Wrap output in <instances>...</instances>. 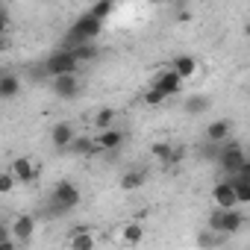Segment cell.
<instances>
[{
  "mask_svg": "<svg viewBox=\"0 0 250 250\" xmlns=\"http://www.w3.org/2000/svg\"><path fill=\"white\" fill-rule=\"evenodd\" d=\"M100 36H103V21H97V18H91L85 12V15H80L68 27V33H65V39H62L59 47H74V44H83V42H97Z\"/></svg>",
  "mask_w": 250,
  "mask_h": 250,
  "instance_id": "obj_1",
  "label": "cell"
},
{
  "mask_svg": "<svg viewBox=\"0 0 250 250\" xmlns=\"http://www.w3.org/2000/svg\"><path fill=\"white\" fill-rule=\"evenodd\" d=\"M247 162V156H244V147L229 136L224 145H221V153H218V159H215V165H221V171L229 177V174H235L241 165Z\"/></svg>",
  "mask_w": 250,
  "mask_h": 250,
  "instance_id": "obj_2",
  "label": "cell"
},
{
  "mask_svg": "<svg viewBox=\"0 0 250 250\" xmlns=\"http://www.w3.org/2000/svg\"><path fill=\"white\" fill-rule=\"evenodd\" d=\"M80 71V62L74 59V53L68 47H59L53 50L47 59H44V74L47 77H59V74H77Z\"/></svg>",
  "mask_w": 250,
  "mask_h": 250,
  "instance_id": "obj_3",
  "label": "cell"
},
{
  "mask_svg": "<svg viewBox=\"0 0 250 250\" xmlns=\"http://www.w3.org/2000/svg\"><path fill=\"white\" fill-rule=\"evenodd\" d=\"M209 227L212 229H218V232H224V235H232V232H238L241 227H244V215L232 206V209H215L212 215H209Z\"/></svg>",
  "mask_w": 250,
  "mask_h": 250,
  "instance_id": "obj_4",
  "label": "cell"
},
{
  "mask_svg": "<svg viewBox=\"0 0 250 250\" xmlns=\"http://www.w3.org/2000/svg\"><path fill=\"white\" fill-rule=\"evenodd\" d=\"M50 203H53V212H71L80 206V188L71 180H62V183H56Z\"/></svg>",
  "mask_w": 250,
  "mask_h": 250,
  "instance_id": "obj_5",
  "label": "cell"
},
{
  "mask_svg": "<svg viewBox=\"0 0 250 250\" xmlns=\"http://www.w3.org/2000/svg\"><path fill=\"white\" fill-rule=\"evenodd\" d=\"M183 83H186V80H183L177 71L162 68V71L153 77V83H150V85H153V88H159L165 97H180V94H183Z\"/></svg>",
  "mask_w": 250,
  "mask_h": 250,
  "instance_id": "obj_6",
  "label": "cell"
},
{
  "mask_svg": "<svg viewBox=\"0 0 250 250\" xmlns=\"http://www.w3.org/2000/svg\"><path fill=\"white\" fill-rule=\"evenodd\" d=\"M80 91H83V85H80L77 74H59V77H53V94L56 97L74 100V97H80Z\"/></svg>",
  "mask_w": 250,
  "mask_h": 250,
  "instance_id": "obj_7",
  "label": "cell"
},
{
  "mask_svg": "<svg viewBox=\"0 0 250 250\" xmlns=\"http://www.w3.org/2000/svg\"><path fill=\"white\" fill-rule=\"evenodd\" d=\"M36 227H39V221L33 218V215H15V221H12V227H9V232H12V238L15 241H21V244H27L30 238H33V232H36Z\"/></svg>",
  "mask_w": 250,
  "mask_h": 250,
  "instance_id": "obj_8",
  "label": "cell"
},
{
  "mask_svg": "<svg viewBox=\"0 0 250 250\" xmlns=\"http://www.w3.org/2000/svg\"><path fill=\"white\" fill-rule=\"evenodd\" d=\"M9 171H12V177H15V183H18V186H30V183L39 177V168L33 165V159H30V156H18V159L12 162V168H9Z\"/></svg>",
  "mask_w": 250,
  "mask_h": 250,
  "instance_id": "obj_9",
  "label": "cell"
},
{
  "mask_svg": "<svg viewBox=\"0 0 250 250\" xmlns=\"http://www.w3.org/2000/svg\"><path fill=\"white\" fill-rule=\"evenodd\" d=\"M94 142H97V147H100V153H115L121 145H124V133L121 130H115V127H106V130H97V136H94Z\"/></svg>",
  "mask_w": 250,
  "mask_h": 250,
  "instance_id": "obj_10",
  "label": "cell"
},
{
  "mask_svg": "<svg viewBox=\"0 0 250 250\" xmlns=\"http://www.w3.org/2000/svg\"><path fill=\"white\" fill-rule=\"evenodd\" d=\"M65 153H71V156H100V147H97L94 136H83V133H77V136L71 139V145H68Z\"/></svg>",
  "mask_w": 250,
  "mask_h": 250,
  "instance_id": "obj_11",
  "label": "cell"
},
{
  "mask_svg": "<svg viewBox=\"0 0 250 250\" xmlns=\"http://www.w3.org/2000/svg\"><path fill=\"white\" fill-rule=\"evenodd\" d=\"M74 136H77V130H74V124H68V121H59L56 127H53V133H50V145H53V147H56L59 153H65Z\"/></svg>",
  "mask_w": 250,
  "mask_h": 250,
  "instance_id": "obj_12",
  "label": "cell"
},
{
  "mask_svg": "<svg viewBox=\"0 0 250 250\" xmlns=\"http://www.w3.org/2000/svg\"><path fill=\"white\" fill-rule=\"evenodd\" d=\"M209 109H212V97L203 94V91L188 94V97L183 100V112H186V115H206Z\"/></svg>",
  "mask_w": 250,
  "mask_h": 250,
  "instance_id": "obj_13",
  "label": "cell"
},
{
  "mask_svg": "<svg viewBox=\"0 0 250 250\" xmlns=\"http://www.w3.org/2000/svg\"><path fill=\"white\" fill-rule=\"evenodd\" d=\"M212 200H215V206H221V209H232V206H238V200H235V191H232L229 180H221V183L212 188Z\"/></svg>",
  "mask_w": 250,
  "mask_h": 250,
  "instance_id": "obj_14",
  "label": "cell"
},
{
  "mask_svg": "<svg viewBox=\"0 0 250 250\" xmlns=\"http://www.w3.org/2000/svg\"><path fill=\"white\" fill-rule=\"evenodd\" d=\"M232 136V121L229 118H218L206 127V142H227Z\"/></svg>",
  "mask_w": 250,
  "mask_h": 250,
  "instance_id": "obj_15",
  "label": "cell"
},
{
  "mask_svg": "<svg viewBox=\"0 0 250 250\" xmlns=\"http://www.w3.org/2000/svg\"><path fill=\"white\" fill-rule=\"evenodd\" d=\"M171 71H177L183 80H191V77L197 74V59H194V56H188V53H180V56H174Z\"/></svg>",
  "mask_w": 250,
  "mask_h": 250,
  "instance_id": "obj_16",
  "label": "cell"
},
{
  "mask_svg": "<svg viewBox=\"0 0 250 250\" xmlns=\"http://www.w3.org/2000/svg\"><path fill=\"white\" fill-rule=\"evenodd\" d=\"M18 91H21L18 74H12V71L0 74V100H12V97H18Z\"/></svg>",
  "mask_w": 250,
  "mask_h": 250,
  "instance_id": "obj_17",
  "label": "cell"
},
{
  "mask_svg": "<svg viewBox=\"0 0 250 250\" xmlns=\"http://www.w3.org/2000/svg\"><path fill=\"white\" fill-rule=\"evenodd\" d=\"M147 183V171L145 168H133V171H124L121 174V188L124 191H136Z\"/></svg>",
  "mask_w": 250,
  "mask_h": 250,
  "instance_id": "obj_18",
  "label": "cell"
},
{
  "mask_svg": "<svg viewBox=\"0 0 250 250\" xmlns=\"http://www.w3.org/2000/svg\"><path fill=\"white\" fill-rule=\"evenodd\" d=\"M71 53H74V59L83 65V62H94L97 56H100V47H97V42H83V44H74V47H68Z\"/></svg>",
  "mask_w": 250,
  "mask_h": 250,
  "instance_id": "obj_19",
  "label": "cell"
},
{
  "mask_svg": "<svg viewBox=\"0 0 250 250\" xmlns=\"http://www.w3.org/2000/svg\"><path fill=\"white\" fill-rule=\"evenodd\" d=\"M68 244H71L74 250H91V247H94V235H91L85 227H77L74 235L68 238Z\"/></svg>",
  "mask_w": 250,
  "mask_h": 250,
  "instance_id": "obj_20",
  "label": "cell"
},
{
  "mask_svg": "<svg viewBox=\"0 0 250 250\" xmlns=\"http://www.w3.org/2000/svg\"><path fill=\"white\" fill-rule=\"evenodd\" d=\"M224 241H227V235L218 232V229H212V227H206V229L197 235V244H200V247H218V244H224Z\"/></svg>",
  "mask_w": 250,
  "mask_h": 250,
  "instance_id": "obj_21",
  "label": "cell"
},
{
  "mask_svg": "<svg viewBox=\"0 0 250 250\" xmlns=\"http://www.w3.org/2000/svg\"><path fill=\"white\" fill-rule=\"evenodd\" d=\"M106 127H115V109L100 106L94 112V130H106Z\"/></svg>",
  "mask_w": 250,
  "mask_h": 250,
  "instance_id": "obj_22",
  "label": "cell"
},
{
  "mask_svg": "<svg viewBox=\"0 0 250 250\" xmlns=\"http://www.w3.org/2000/svg\"><path fill=\"white\" fill-rule=\"evenodd\" d=\"M112 12H115V0H97V3L88 9V15L97 18V21H103V24H106V18H109Z\"/></svg>",
  "mask_w": 250,
  "mask_h": 250,
  "instance_id": "obj_23",
  "label": "cell"
},
{
  "mask_svg": "<svg viewBox=\"0 0 250 250\" xmlns=\"http://www.w3.org/2000/svg\"><path fill=\"white\" fill-rule=\"evenodd\" d=\"M150 153H153V156H156L162 165H171V153H174V145H171V142H153Z\"/></svg>",
  "mask_w": 250,
  "mask_h": 250,
  "instance_id": "obj_24",
  "label": "cell"
},
{
  "mask_svg": "<svg viewBox=\"0 0 250 250\" xmlns=\"http://www.w3.org/2000/svg\"><path fill=\"white\" fill-rule=\"evenodd\" d=\"M145 238V227H139V224H127L124 227V241L127 244H139Z\"/></svg>",
  "mask_w": 250,
  "mask_h": 250,
  "instance_id": "obj_25",
  "label": "cell"
},
{
  "mask_svg": "<svg viewBox=\"0 0 250 250\" xmlns=\"http://www.w3.org/2000/svg\"><path fill=\"white\" fill-rule=\"evenodd\" d=\"M221 145H224V142H206V147H200V156H203L206 162H215L218 153H221Z\"/></svg>",
  "mask_w": 250,
  "mask_h": 250,
  "instance_id": "obj_26",
  "label": "cell"
},
{
  "mask_svg": "<svg viewBox=\"0 0 250 250\" xmlns=\"http://www.w3.org/2000/svg\"><path fill=\"white\" fill-rule=\"evenodd\" d=\"M15 177H12V171H0V194H9V191H15Z\"/></svg>",
  "mask_w": 250,
  "mask_h": 250,
  "instance_id": "obj_27",
  "label": "cell"
},
{
  "mask_svg": "<svg viewBox=\"0 0 250 250\" xmlns=\"http://www.w3.org/2000/svg\"><path fill=\"white\" fill-rule=\"evenodd\" d=\"M165 100H168V97H165V94H162L159 88H153V85H150V88L145 91V103H147V106H162Z\"/></svg>",
  "mask_w": 250,
  "mask_h": 250,
  "instance_id": "obj_28",
  "label": "cell"
},
{
  "mask_svg": "<svg viewBox=\"0 0 250 250\" xmlns=\"http://www.w3.org/2000/svg\"><path fill=\"white\" fill-rule=\"evenodd\" d=\"M12 244H15V238H12L9 227H3V224H0V247H12Z\"/></svg>",
  "mask_w": 250,
  "mask_h": 250,
  "instance_id": "obj_29",
  "label": "cell"
},
{
  "mask_svg": "<svg viewBox=\"0 0 250 250\" xmlns=\"http://www.w3.org/2000/svg\"><path fill=\"white\" fill-rule=\"evenodd\" d=\"M9 12H6V6H0V36H6V30H9Z\"/></svg>",
  "mask_w": 250,
  "mask_h": 250,
  "instance_id": "obj_30",
  "label": "cell"
},
{
  "mask_svg": "<svg viewBox=\"0 0 250 250\" xmlns=\"http://www.w3.org/2000/svg\"><path fill=\"white\" fill-rule=\"evenodd\" d=\"M3 53H6V39L0 36V56H3Z\"/></svg>",
  "mask_w": 250,
  "mask_h": 250,
  "instance_id": "obj_31",
  "label": "cell"
},
{
  "mask_svg": "<svg viewBox=\"0 0 250 250\" xmlns=\"http://www.w3.org/2000/svg\"><path fill=\"white\" fill-rule=\"evenodd\" d=\"M150 3H168V0H150Z\"/></svg>",
  "mask_w": 250,
  "mask_h": 250,
  "instance_id": "obj_32",
  "label": "cell"
},
{
  "mask_svg": "<svg viewBox=\"0 0 250 250\" xmlns=\"http://www.w3.org/2000/svg\"><path fill=\"white\" fill-rule=\"evenodd\" d=\"M0 6H3V3H0Z\"/></svg>",
  "mask_w": 250,
  "mask_h": 250,
  "instance_id": "obj_33",
  "label": "cell"
}]
</instances>
